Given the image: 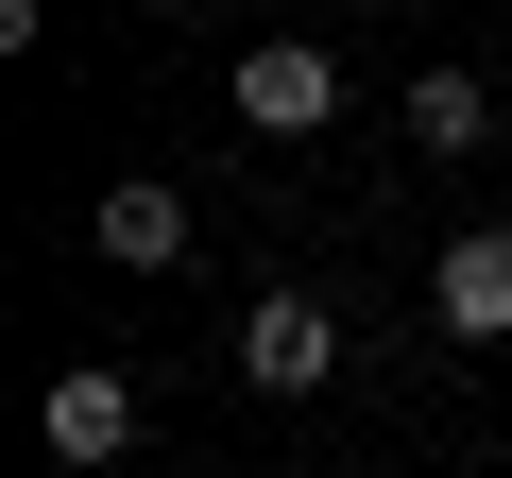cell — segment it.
Instances as JSON below:
<instances>
[{
  "instance_id": "obj_1",
  "label": "cell",
  "mask_w": 512,
  "mask_h": 478,
  "mask_svg": "<svg viewBox=\"0 0 512 478\" xmlns=\"http://www.w3.org/2000/svg\"><path fill=\"white\" fill-rule=\"evenodd\" d=\"M222 359H239V393H325V376H342V308H325V291H256Z\"/></svg>"
},
{
  "instance_id": "obj_2",
  "label": "cell",
  "mask_w": 512,
  "mask_h": 478,
  "mask_svg": "<svg viewBox=\"0 0 512 478\" xmlns=\"http://www.w3.org/2000/svg\"><path fill=\"white\" fill-rule=\"evenodd\" d=\"M35 444H52V478H103V461H137V376H120V359H69V376L35 393Z\"/></svg>"
},
{
  "instance_id": "obj_5",
  "label": "cell",
  "mask_w": 512,
  "mask_h": 478,
  "mask_svg": "<svg viewBox=\"0 0 512 478\" xmlns=\"http://www.w3.org/2000/svg\"><path fill=\"white\" fill-rule=\"evenodd\" d=\"M86 239H103L120 274H171V257H188V188H154V171H120V188L86 205Z\"/></svg>"
},
{
  "instance_id": "obj_4",
  "label": "cell",
  "mask_w": 512,
  "mask_h": 478,
  "mask_svg": "<svg viewBox=\"0 0 512 478\" xmlns=\"http://www.w3.org/2000/svg\"><path fill=\"white\" fill-rule=\"evenodd\" d=\"M427 325H444V342H512V222H461V239H444Z\"/></svg>"
},
{
  "instance_id": "obj_6",
  "label": "cell",
  "mask_w": 512,
  "mask_h": 478,
  "mask_svg": "<svg viewBox=\"0 0 512 478\" xmlns=\"http://www.w3.org/2000/svg\"><path fill=\"white\" fill-rule=\"evenodd\" d=\"M393 120H410V154H512L478 69H410V103H393Z\"/></svg>"
},
{
  "instance_id": "obj_7",
  "label": "cell",
  "mask_w": 512,
  "mask_h": 478,
  "mask_svg": "<svg viewBox=\"0 0 512 478\" xmlns=\"http://www.w3.org/2000/svg\"><path fill=\"white\" fill-rule=\"evenodd\" d=\"M154 478H188V461H154Z\"/></svg>"
},
{
  "instance_id": "obj_3",
  "label": "cell",
  "mask_w": 512,
  "mask_h": 478,
  "mask_svg": "<svg viewBox=\"0 0 512 478\" xmlns=\"http://www.w3.org/2000/svg\"><path fill=\"white\" fill-rule=\"evenodd\" d=\"M325 120H342V52H308V35L239 52V137H325Z\"/></svg>"
}]
</instances>
